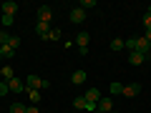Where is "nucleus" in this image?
Wrapping results in <instances>:
<instances>
[{"instance_id":"1","label":"nucleus","mask_w":151,"mask_h":113,"mask_svg":"<svg viewBox=\"0 0 151 113\" xmlns=\"http://www.w3.org/2000/svg\"><path fill=\"white\" fill-rule=\"evenodd\" d=\"M134 53H141V55H146V60L151 58V45H149V40H146L144 35L141 38H136V50Z\"/></svg>"},{"instance_id":"2","label":"nucleus","mask_w":151,"mask_h":113,"mask_svg":"<svg viewBox=\"0 0 151 113\" xmlns=\"http://www.w3.org/2000/svg\"><path fill=\"white\" fill-rule=\"evenodd\" d=\"M8 88H10L13 93H23V91H28V88H25V81H20V78H10V81H8Z\"/></svg>"},{"instance_id":"3","label":"nucleus","mask_w":151,"mask_h":113,"mask_svg":"<svg viewBox=\"0 0 151 113\" xmlns=\"http://www.w3.org/2000/svg\"><path fill=\"white\" fill-rule=\"evenodd\" d=\"M141 93V86L139 83H129V86H124V93L121 96H126V98H136Z\"/></svg>"},{"instance_id":"4","label":"nucleus","mask_w":151,"mask_h":113,"mask_svg":"<svg viewBox=\"0 0 151 113\" xmlns=\"http://www.w3.org/2000/svg\"><path fill=\"white\" fill-rule=\"evenodd\" d=\"M50 18H53V10H50L48 5L38 8V23H50Z\"/></svg>"},{"instance_id":"5","label":"nucleus","mask_w":151,"mask_h":113,"mask_svg":"<svg viewBox=\"0 0 151 113\" xmlns=\"http://www.w3.org/2000/svg\"><path fill=\"white\" fill-rule=\"evenodd\" d=\"M111 108H113V101H111V98H101L98 106H96V113H111Z\"/></svg>"},{"instance_id":"6","label":"nucleus","mask_w":151,"mask_h":113,"mask_svg":"<svg viewBox=\"0 0 151 113\" xmlns=\"http://www.w3.org/2000/svg\"><path fill=\"white\" fill-rule=\"evenodd\" d=\"M88 40H91V35H88L86 30H81L78 35H76V43H78V50H86L88 48Z\"/></svg>"},{"instance_id":"7","label":"nucleus","mask_w":151,"mask_h":113,"mask_svg":"<svg viewBox=\"0 0 151 113\" xmlns=\"http://www.w3.org/2000/svg\"><path fill=\"white\" fill-rule=\"evenodd\" d=\"M0 10H3V15H10V18H15L18 5L13 3V0H8V3H3V5H0Z\"/></svg>"},{"instance_id":"8","label":"nucleus","mask_w":151,"mask_h":113,"mask_svg":"<svg viewBox=\"0 0 151 113\" xmlns=\"http://www.w3.org/2000/svg\"><path fill=\"white\" fill-rule=\"evenodd\" d=\"M68 18H70V23H83L86 20V10H83V8H73Z\"/></svg>"},{"instance_id":"9","label":"nucleus","mask_w":151,"mask_h":113,"mask_svg":"<svg viewBox=\"0 0 151 113\" xmlns=\"http://www.w3.org/2000/svg\"><path fill=\"white\" fill-rule=\"evenodd\" d=\"M83 98H86V103H98L101 101V93H98V88H88L83 93Z\"/></svg>"},{"instance_id":"10","label":"nucleus","mask_w":151,"mask_h":113,"mask_svg":"<svg viewBox=\"0 0 151 113\" xmlns=\"http://www.w3.org/2000/svg\"><path fill=\"white\" fill-rule=\"evenodd\" d=\"M86 70H76L73 75H70V83H73V86H83V83H86Z\"/></svg>"},{"instance_id":"11","label":"nucleus","mask_w":151,"mask_h":113,"mask_svg":"<svg viewBox=\"0 0 151 113\" xmlns=\"http://www.w3.org/2000/svg\"><path fill=\"white\" fill-rule=\"evenodd\" d=\"M25 86L28 88H35V91H38V88H40V86H43V78H38V75H28V78H25Z\"/></svg>"},{"instance_id":"12","label":"nucleus","mask_w":151,"mask_h":113,"mask_svg":"<svg viewBox=\"0 0 151 113\" xmlns=\"http://www.w3.org/2000/svg\"><path fill=\"white\" fill-rule=\"evenodd\" d=\"M35 33L45 40V38H48V33H50V23H35Z\"/></svg>"},{"instance_id":"13","label":"nucleus","mask_w":151,"mask_h":113,"mask_svg":"<svg viewBox=\"0 0 151 113\" xmlns=\"http://www.w3.org/2000/svg\"><path fill=\"white\" fill-rule=\"evenodd\" d=\"M108 91H111V96H121V93H124V83H119V81H113L111 86H108Z\"/></svg>"},{"instance_id":"14","label":"nucleus","mask_w":151,"mask_h":113,"mask_svg":"<svg viewBox=\"0 0 151 113\" xmlns=\"http://www.w3.org/2000/svg\"><path fill=\"white\" fill-rule=\"evenodd\" d=\"M144 60H146V55H141V53H131V55H129V63H131V65H141Z\"/></svg>"},{"instance_id":"15","label":"nucleus","mask_w":151,"mask_h":113,"mask_svg":"<svg viewBox=\"0 0 151 113\" xmlns=\"http://www.w3.org/2000/svg\"><path fill=\"white\" fill-rule=\"evenodd\" d=\"M0 78H3V81H10V78H15V73H13V68H10V65L0 68Z\"/></svg>"},{"instance_id":"16","label":"nucleus","mask_w":151,"mask_h":113,"mask_svg":"<svg viewBox=\"0 0 151 113\" xmlns=\"http://www.w3.org/2000/svg\"><path fill=\"white\" fill-rule=\"evenodd\" d=\"M28 106H23V103H13V106H8V111L10 113H25Z\"/></svg>"},{"instance_id":"17","label":"nucleus","mask_w":151,"mask_h":113,"mask_svg":"<svg viewBox=\"0 0 151 113\" xmlns=\"http://www.w3.org/2000/svg\"><path fill=\"white\" fill-rule=\"evenodd\" d=\"M13 53H15V50H13L10 45H0V55H3V58H13Z\"/></svg>"},{"instance_id":"18","label":"nucleus","mask_w":151,"mask_h":113,"mask_svg":"<svg viewBox=\"0 0 151 113\" xmlns=\"http://www.w3.org/2000/svg\"><path fill=\"white\" fill-rule=\"evenodd\" d=\"M28 96H30V101H33V106H35V103L40 101V91H35V88H28Z\"/></svg>"},{"instance_id":"19","label":"nucleus","mask_w":151,"mask_h":113,"mask_svg":"<svg viewBox=\"0 0 151 113\" xmlns=\"http://www.w3.org/2000/svg\"><path fill=\"white\" fill-rule=\"evenodd\" d=\"M78 8H83V10H88V8H96V0H81V3H78Z\"/></svg>"},{"instance_id":"20","label":"nucleus","mask_w":151,"mask_h":113,"mask_svg":"<svg viewBox=\"0 0 151 113\" xmlns=\"http://www.w3.org/2000/svg\"><path fill=\"white\" fill-rule=\"evenodd\" d=\"M58 38H60V30H58V28H50V33H48L45 40H58Z\"/></svg>"},{"instance_id":"21","label":"nucleus","mask_w":151,"mask_h":113,"mask_svg":"<svg viewBox=\"0 0 151 113\" xmlns=\"http://www.w3.org/2000/svg\"><path fill=\"white\" fill-rule=\"evenodd\" d=\"M111 48L113 50H121V48H124V40H121V38H113V40H111Z\"/></svg>"},{"instance_id":"22","label":"nucleus","mask_w":151,"mask_h":113,"mask_svg":"<svg viewBox=\"0 0 151 113\" xmlns=\"http://www.w3.org/2000/svg\"><path fill=\"white\" fill-rule=\"evenodd\" d=\"M8 40H10V33H8V30H0V45H8Z\"/></svg>"},{"instance_id":"23","label":"nucleus","mask_w":151,"mask_h":113,"mask_svg":"<svg viewBox=\"0 0 151 113\" xmlns=\"http://www.w3.org/2000/svg\"><path fill=\"white\" fill-rule=\"evenodd\" d=\"M5 93H10V88H8V81H3V78H0V98L5 96Z\"/></svg>"},{"instance_id":"24","label":"nucleus","mask_w":151,"mask_h":113,"mask_svg":"<svg viewBox=\"0 0 151 113\" xmlns=\"http://www.w3.org/2000/svg\"><path fill=\"white\" fill-rule=\"evenodd\" d=\"M8 45H10V48L15 50L18 45H20V38H18V35H10V40H8Z\"/></svg>"},{"instance_id":"25","label":"nucleus","mask_w":151,"mask_h":113,"mask_svg":"<svg viewBox=\"0 0 151 113\" xmlns=\"http://www.w3.org/2000/svg\"><path fill=\"white\" fill-rule=\"evenodd\" d=\"M73 108H86V98H83V96H78V98L73 101Z\"/></svg>"},{"instance_id":"26","label":"nucleus","mask_w":151,"mask_h":113,"mask_svg":"<svg viewBox=\"0 0 151 113\" xmlns=\"http://www.w3.org/2000/svg\"><path fill=\"white\" fill-rule=\"evenodd\" d=\"M144 28L151 30V15H149V13H144Z\"/></svg>"},{"instance_id":"27","label":"nucleus","mask_w":151,"mask_h":113,"mask_svg":"<svg viewBox=\"0 0 151 113\" xmlns=\"http://www.w3.org/2000/svg\"><path fill=\"white\" fill-rule=\"evenodd\" d=\"M0 20H3V25H5V28H10V25H13V18H10V15H3Z\"/></svg>"},{"instance_id":"28","label":"nucleus","mask_w":151,"mask_h":113,"mask_svg":"<svg viewBox=\"0 0 151 113\" xmlns=\"http://www.w3.org/2000/svg\"><path fill=\"white\" fill-rule=\"evenodd\" d=\"M25 113H38V108L33 106V108H25Z\"/></svg>"},{"instance_id":"29","label":"nucleus","mask_w":151,"mask_h":113,"mask_svg":"<svg viewBox=\"0 0 151 113\" xmlns=\"http://www.w3.org/2000/svg\"><path fill=\"white\" fill-rule=\"evenodd\" d=\"M144 38L149 40V45H151V30H146V35H144Z\"/></svg>"},{"instance_id":"30","label":"nucleus","mask_w":151,"mask_h":113,"mask_svg":"<svg viewBox=\"0 0 151 113\" xmlns=\"http://www.w3.org/2000/svg\"><path fill=\"white\" fill-rule=\"evenodd\" d=\"M146 13H149V15H151V5H149V10H146Z\"/></svg>"},{"instance_id":"31","label":"nucleus","mask_w":151,"mask_h":113,"mask_svg":"<svg viewBox=\"0 0 151 113\" xmlns=\"http://www.w3.org/2000/svg\"><path fill=\"white\" fill-rule=\"evenodd\" d=\"M0 60H3V55H0Z\"/></svg>"}]
</instances>
